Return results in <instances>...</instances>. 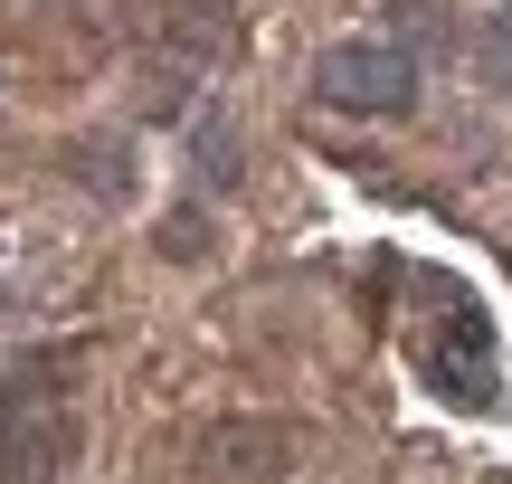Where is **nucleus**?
<instances>
[{
    "label": "nucleus",
    "mask_w": 512,
    "mask_h": 484,
    "mask_svg": "<svg viewBox=\"0 0 512 484\" xmlns=\"http://www.w3.org/2000/svg\"><path fill=\"white\" fill-rule=\"evenodd\" d=\"M200 466L219 484H275L294 466V437L266 428V418H219V428H200Z\"/></svg>",
    "instance_id": "nucleus-3"
},
{
    "label": "nucleus",
    "mask_w": 512,
    "mask_h": 484,
    "mask_svg": "<svg viewBox=\"0 0 512 484\" xmlns=\"http://www.w3.org/2000/svg\"><path fill=\"white\" fill-rule=\"evenodd\" d=\"M313 95H323L332 114H399L408 95H418V48H408V38H342V48H323V67H313Z\"/></svg>",
    "instance_id": "nucleus-1"
},
{
    "label": "nucleus",
    "mask_w": 512,
    "mask_h": 484,
    "mask_svg": "<svg viewBox=\"0 0 512 484\" xmlns=\"http://www.w3.org/2000/svg\"><path fill=\"white\" fill-rule=\"evenodd\" d=\"M427 380H437L456 409H494V333H484L475 304H456L446 342H427Z\"/></svg>",
    "instance_id": "nucleus-2"
},
{
    "label": "nucleus",
    "mask_w": 512,
    "mask_h": 484,
    "mask_svg": "<svg viewBox=\"0 0 512 484\" xmlns=\"http://www.w3.org/2000/svg\"><path fill=\"white\" fill-rule=\"evenodd\" d=\"M512 19V10H503ZM503 19H494V38H484V67H494V76H512V29H503Z\"/></svg>",
    "instance_id": "nucleus-4"
}]
</instances>
